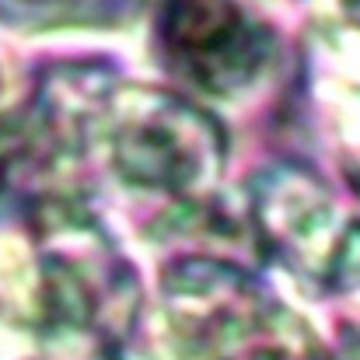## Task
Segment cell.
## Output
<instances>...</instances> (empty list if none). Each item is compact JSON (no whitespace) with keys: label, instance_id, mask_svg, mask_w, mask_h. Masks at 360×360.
<instances>
[{"label":"cell","instance_id":"cell-2","mask_svg":"<svg viewBox=\"0 0 360 360\" xmlns=\"http://www.w3.org/2000/svg\"><path fill=\"white\" fill-rule=\"evenodd\" d=\"M154 326L165 360H329L301 311L217 255L165 269Z\"/></svg>","mask_w":360,"mask_h":360},{"label":"cell","instance_id":"cell-4","mask_svg":"<svg viewBox=\"0 0 360 360\" xmlns=\"http://www.w3.org/2000/svg\"><path fill=\"white\" fill-rule=\"evenodd\" d=\"M248 228L287 273L326 290H360V217L315 172L266 168L248 193Z\"/></svg>","mask_w":360,"mask_h":360},{"label":"cell","instance_id":"cell-6","mask_svg":"<svg viewBox=\"0 0 360 360\" xmlns=\"http://www.w3.org/2000/svg\"><path fill=\"white\" fill-rule=\"evenodd\" d=\"M136 7L140 0H0V21L25 32L120 28Z\"/></svg>","mask_w":360,"mask_h":360},{"label":"cell","instance_id":"cell-7","mask_svg":"<svg viewBox=\"0 0 360 360\" xmlns=\"http://www.w3.org/2000/svg\"><path fill=\"white\" fill-rule=\"evenodd\" d=\"M347 18H350V25L360 32V0H347Z\"/></svg>","mask_w":360,"mask_h":360},{"label":"cell","instance_id":"cell-5","mask_svg":"<svg viewBox=\"0 0 360 360\" xmlns=\"http://www.w3.org/2000/svg\"><path fill=\"white\" fill-rule=\"evenodd\" d=\"M161 67L210 98H241L276 60V35L238 0H161Z\"/></svg>","mask_w":360,"mask_h":360},{"label":"cell","instance_id":"cell-1","mask_svg":"<svg viewBox=\"0 0 360 360\" xmlns=\"http://www.w3.org/2000/svg\"><path fill=\"white\" fill-rule=\"evenodd\" d=\"M136 280L109 231L74 196L0 200V343L18 360H116Z\"/></svg>","mask_w":360,"mask_h":360},{"label":"cell","instance_id":"cell-3","mask_svg":"<svg viewBox=\"0 0 360 360\" xmlns=\"http://www.w3.org/2000/svg\"><path fill=\"white\" fill-rule=\"evenodd\" d=\"M91 143L122 189L182 207H200L228 161L221 122L189 98L150 84H116Z\"/></svg>","mask_w":360,"mask_h":360}]
</instances>
